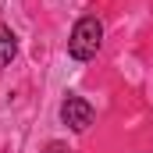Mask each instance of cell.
<instances>
[{"label": "cell", "instance_id": "6da1fadb", "mask_svg": "<svg viewBox=\"0 0 153 153\" xmlns=\"http://www.w3.org/2000/svg\"><path fill=\"white\" fill-rule=\"evenodd\" d=\"M100 43H103V25H100V18H78L75 29H71V39H68V53H71L75 61H89V57H96Z\"/></svg>", "mask_w": 153, "mask_h": 153}, {"label": "cell", "instance_id": "7a4b0ae2", "mask_svg": "<svg viewBox=\"0 0 153 153\" xmlns=\"http://www.w3.org/2000/svg\"><path fill=\"white\" fill-rule=\"evenodd\" d=\"M61 117H64V125H68L71 132H85V128L93 125V107H89V100H82V96H68V100L61 103Z\"/></svg>", "mask_w": 153, "mask_h": 153}, {"label": "cell", "instance_id": "277c9868", "mask_svg": "<svg viewBox=\"0 0 153 153\" xmlns=\"http://www.w3.org/2000/svg\"><path fill=\"white\" fill-rule=\"evenodd\" d=\"M46 153H68V146H64V143H50V146H46Z\"/></svg>", "mask_w": 153, "mask_h": 153}, {"label": "cell", "instance_id": "3957f363", "mask_svg": "<svg viewBox=\"0 0 153 153\" xmlns=\"http://www.w3.org/2000/svg\"><path fill=\"white\" fill-rule=\"evenodd\" d=\"M14 53H18V39H14V32H11L7 25H0V68L11 64Z\"/></svg>", "mask_w": 153, "mask_h": 153}]
</instances>
